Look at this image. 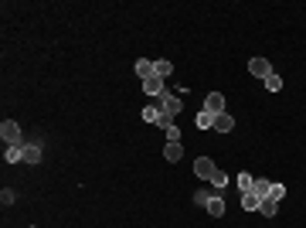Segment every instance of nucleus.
<instances>
[{"instance_id": "nucleus-1", "label": "nucleus", "mask_w": 306, "mask_h": 228, "mask_svg": "<svg viewBox=\"0 0 306 228\" xmlns=\"http://www.w3.org/2000/svg\"><path fill=\"white\" fill-rule=\"evenodd\" d=\"M0 136H3L7 147H20V126L14 119H3V123H0Z\"/></svg>"}, {"instance_id": "nucleus-2", "label": "nucleus", "mask_w": 306, "mask_h": 228, "mask_svg": "<svg viewBox=\"0 0 306 228\" xmlns=\"http://www.w3.org/2000/svg\"><path fill=\"white\" fill-rule=\"evenodd\" d=\"M184 109V102H180V95H170V92H163L160 95V113H167L173 119V116Z\"/></svg>"}, {"instance_id": "nucleus-3", "label": "nucleus", "mask_w": 306, "mask_h": 228, "mask_svg": "<svg viewBox=\"0 0 306 228\" xmlns=\"http://www.w3.org/2000/svg\"><path fill=\"white\" fill-rule=\"evenodd\" d=\"M214 171H218V167H214V160H211V157H197V160H194V174H197L201 181H211Z\"/></svg>"}, {"instance_id": "nucleus-4", "label": "nucleus", "mask_w": 306, "mask_h": 228, "mask_svg": "<svg viewBox=\"0 0 306 228\" xmlns=\"http://www.w3.org/2000/svg\"><path fill=\"white\" fill-rule=\"evenodd\" d=\"M204 113L221 116V113H225V95H221V92H208V99H204Z\"/></svg>"}, {"instance_id": "nucleus-5", "label": "nucleus", "mask_w": 306, "mask_h": 228, "mask_svg": "<svg viewBox=\"0 0 306 228\" xmlns=\"http://www.w3.org/2000/svg\"><path fill=\"white\" fill-rule=\"evenodd\" d=\"M249 72L255 78H262V82H266V78L272 75V65H269L266 58H252V61H249Z\"/></svg>"}, {"instance_id": "nucleus-6", "label": "nucleus", "mask_w": 306, "mask_h": 228, "mask_svg": "<svg viewBox=\"0 0 306 228\" xmlns=\"http://www.w3.org/2000/svg\"><path fill=\"white\" fill-rule=\"evenodd\" d=\"M143 92L153 95V99H160V95L167 92V85H163V78H160V75H153V78H147V82H143Z\"/></svg>"}, {"instance_id": "nucleus-7", "label": "nucleus", "mask_w": 306, "mask_h": 228, "mask_svg": "<svg viewBox=\"0 0 306 228\" xmlns=\"http://www.w3.org/2000/svg\"><path fill=\"white\" fill-rule=\"evenodd\" d=\"M208 215H211V218H225V198H221V194H211Z\"/></svg>"}, {"instance_id": "nucleus-8", "label": "nucleus", "mask_w": 306, "mask_h": 228, "mask_svg": "<svg viewBox=\"0 0 306 228\" xmlns=\"http://www.w3.org/2000/svg\"><path fill=\"white\" fill-rule=\"evenodd\" d=\"M231 130H235V119H231L228 113L214 116V133H231Z\"/></svg>"}, {"instance_id": "nucleus-9", "label": "nucleus", "mask_w": 306, "mask_h": 228, "mask_svg": "<svg viewBox=\"0 0 306 228\" xmlns=\"http://www.w3.org/2000/svg\"><path fill=\"white\" fill-rule=\"evenodd\" d=\"M276 211H279V201H276V198H262V201H259V215L276 218Z\"/></svg>"}, {"instance_id": "nucleus-10", "label": "nucleus", "mask_w": 306, "mask_h": 228, "mask_svg": "<svg viewBox=\"0 0 306 228\" xmlns=\"http://www.w3.org/2000/svg\"><path fill=\"white\" fill-rule=\"evenodd\" d=\"M136 75L143 78V82H147V78H153V75H156L153 61H147V58H140V61H136Z\"/></svg>"}, {"instance_id": "nucleus-11", "label": "nucleus", "mask_w": 306, "mask_h": 228, "mask_svg": "<svg viewBox=\"0 0 306 228\" xmlns=\"http://www.w3.org/2000/svg\"><path fill=\"white\" fill-rule=\"evenodd\" d=\"M24 164H41V147L38 143H24Z\"/></svg>"}, {"instance_id": "nucleus-12", "label": "nucleus", "mask_w": 306, "mask_h": 228, "mask_svg": "<svg viewBox=\"0 0 306 228\" xmlns=\"http://www.w3.org/2000/svg\"><path fill=\"white\" fill-rule=\"evenodd\" d=\"M269 188H272V181H266V177H255V181H252V194H255V198H269Z\"/></svg>"}, {"instance_id": "nucleus-13", "label": "nucleus", "mask_w": 306, "mask_h": 228, "mask_svg": "<svg viewBox=\"0 0 306 228\" xmlns=\"http://www.w3.org/2000/svg\"><path fill=\"white\" fill-rule=\"evenodd\" d=\"M3 160H7V164L24 160V143H20V147H3Z\"/></svg>"}, {"instance_id": "nucleus-14", "label": "nucleus", "mask_w": 306, "mask_h": 228, "mask_svg": "<svg viewBox=\"0 0 306 228\" xmlns=\"http://www.w3.org/2000/svg\"><path fill=\"white\" fill-rule=\"evenodd\" d=\"M163 157H167L170 164H177V160L184 157V147H180V143H167V147H163Z\"/></svg>"}, {"instance_id": "nucleus-15", "label": "nucleus", "mask_w": 306, "mask_h": 228, "mask_svg": "<svg viewBox=\"0 0 306 228\" xmlns=\"http://www.w3.org/2000/svg\"><path fill=\"white\" fill-rule=\"evenodd\" d=\"M259 201H262V198H255L252 191H249V194H242V208H245V211H259Z\"/></svg>"}, {"instance_id": "nucleus-16", "label": "nucleus", "mask_w": 306, "mask_h": 228, "mask_svg": "<svg viewBox=\"0 0 306 228\" xmlns=\"http://www.w3.org/2000/svg\"><path fill=\"white\" fill-rule=\"evenodd\" d=\"M211 184H214V191H225V188H228V174H225V171H214Z\"/></svg>"}, {"instance_id": "nucleus-17", "label": "nucleus", "mask_w": 306, "mask_h": 228, "mask_svg": "<svg viewBox=\"0 0 306 228\" xmlns=\"http://www.w3.org/2000/svg\"><path fill=\"white\" fill-rule=\"evenodd\" d=\"M197 126H201V130H214V116L201 109V113H197Z\"/></svg>"}, {"instance_id": "nucleus-18", "label": "nucleus", "mask_w": 306, "mask_h": 228, "mask_svg": "<svg viewBox=\"0 0 306 228\" xmlns=\"http://www.w3.org/2000/svg\"><path fill=\"white\" fill-rule=\"evenodd\" d=\"M153 68H156V75H160V78H167V75H170V68H173V65L167 61V58H160V61H153Z\"/></svg>"}, {"instance_id": "nucleus-19", "label": "nucleus", "mask_w": 306, "mask_h": 228, "mask_svg": "<svg viewBox=\"0 0 306 228\" xmlns=\"http://www.w3.org/2000/svg\"><path fill=\"white\" fill-rule=\"evenodd\" d=\"M160 106H147V109H143V119H147V123H160Z\"/></svg>"}, {"instance_id": "nucleus-20", "label": "nucleus", "mask_w": 306, "mask_h": 228, "mask_svg": "<svg viewBox=\"0 0 306 228\" xmlns=\"http://www.w3.org/2000/svg\"><path fill=\"white\" fill-rule=\"evenodd\" d=\"M266 89H269V92H279V89H283V78H279L276 72H272V75L266 78Z\"/></svg>"}, {"instance_id": "nucleus-21", "label": "nucleus", "mask_w": 306, "mask_h": 228, "mask_svg": "<svg viewBox=\"0 0 306 228\" xmlns=\"http://www.w3.org/2000/svg\"><path fill=\"white\" fill-rule=\"evenodd\" d=\"M252 181H255L252 174H238V188H242V194H249V191H252Z\"/></svg>"}, {"instance_id": "nucleus-22", "label": "nucleus", "mask_w": 306, "mask_h": 228, "mask_svg": "<svg viewBox=\"0 0 306 228\" xmlns=\"http://www.w3.org/2000/svg\"><path fill=\"white\" fill-rule=\"evenodd\" d=\"M211 194H214V191H197V198H194V201H197V205H201V208H208Z\"/></svg>"}, {"instance_id": "nucleus-23", "label": "nucleus", "mask_w": 306, "mask_h": 228, "mask_svg": "<svg viewBox=\"0 0 306 228\" xmlns=\"http://www.w3.org/2000/svg\"><path fill=\"white\" fill-rule=\"evenodd\" d=\"M269 198H276V201L286 198V188H283V184H272V188H269Z\"/></svg>"}, {"instance_id": "nucleus-24", "label": "nucleus", "mask_w": 306, "mask_h": 228, "mask_svg": "<svg viewBox=\"0 0 306 228\" xmlns=\"http://www.w3.org/2000/svg\"><path fill=\"white\" fill-rule=\"evenodd\" d=\"M167 143H180V130H177V126L167 130Z\"/></svg>"}, {"instance_id": "nucleus-25", "label": "nucleus", "mask_w": 306, "mask_h": 228, "mask_svg": "<svg viewBox=\"0 0 306 228\" xmlns=\"http://www.w3.org/2000/svg\"><path fill=\"white\" fill-rule=\"evenodd\" d=\"M0 201H3V205H10V201H14V191H10V188H3V194H0Z\"/></svg>"}]
</instances>
